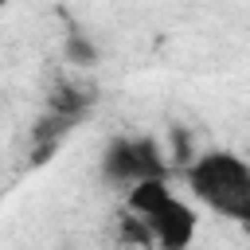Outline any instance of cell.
<instances>
[{"mask_svg": "<svg viewBox=\"0 0 250 250\" xmlns=\"http://www.w3.org/2000/svg\"><path fill=\"white\" fill-rule=\"evenodd\" d=\"M191 195L223 219L250 223V164L230 148L195 152L184 164Z\"/></svg>", "mask_w": 250, "mask_h": 250, "instance_id": "6da1fadb", "label": "cell"}, {"mask_svg": "<svg viewBox=\"0 0 250 250\" xmlns=\"http://www.w3.org/2000/svg\"><path fill=\"white\" fill-rule=\"evenodd\" d=\"M125 207L148 227L152 246L164 250H184L195 238V211L168 188V176H152V180H137L125 195Z\"/></svg>", "mask_w": 250, "mask_h": 250, "instance_id": "7a4b0ae2", "label": "cell"}, {"mask_svg": "<svg viewBox=\"0 0 250 250\" xmlns=\"http://www.w3.org/2000/svg\"><path fill=\"white\" fill-rule=\"evenodd\" d=\"M102 180L117 184V188H133L137 180H152V176H168V156L156 145V137L145 133H121L102 148Z\"/></svg>", "mask_w": 250, "mask_h": 250, "instance_id": "3957f363", "label": "cell"}, {"mask_svg": "<svg viewBox=\"0 0 250 250\" xmlns=\"http://www.w3.org/2000/svg\"><path fill=\"white\" fill-rule=\"evenodd\" d=\"M94 98H98V90H94V86L62 78V82H55V86H51V98H47V105H51V113H62V117L78 121V117H82V113L94 105Z\"/></svg>", "mask_w": 250, "mask_h": 250, "instance_id": "277c9868", "label": "cell"}, {"mask_svg": "<svg viewBox=\"0 0 250 250\" xmlns=\"http://www.w3.org/2000/svg\"><path fill=\"white\" fill-rule=\"evenodd\" d=\"M62 59H66L70 66H94V62L102 59V51H98V43L86 39L82 31H70V35L62 39Z\"/></svg>", "mask_w": 250, "mask_h": 250, "instance_id": "5b68a950", "label": "cell"}, {"mask_svg": "<svg viewBox=\"0 0 250 250\" xmlns=\"http://www.w3.org/2000/svg\"><path fill=\"white\" fill-rule=\"evenodd\" d=\"M191 156H195L191 133H188L184 125H176V129H172V164H180V168H184V164H188Z\"/></svg>", "mask_w": 250, "mask_h": 250, "instance_id": "8992f818", "label": "cell"}]
</instances>
